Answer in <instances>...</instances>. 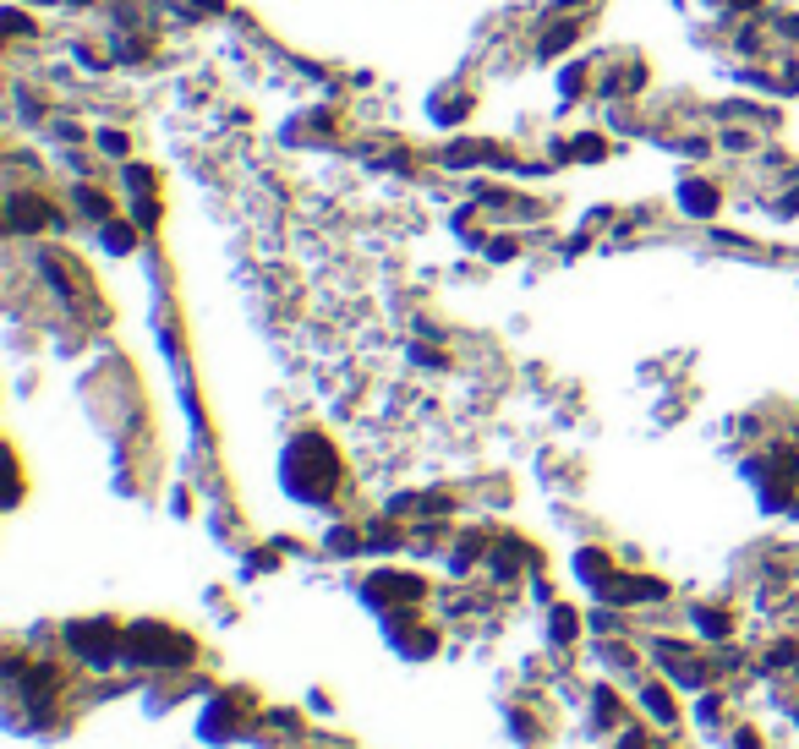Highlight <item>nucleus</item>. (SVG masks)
Here are the masks:
<instances>
[{"label": "nucleus", "mask_w": 799, "mask_h": 749, "mask_svg": "<svg viewBox=\"0 0 799 749\" xmlns=\"http://www.w3.org/2000/svg\"><path fill=\"white\" fill-rule=\"evenodd\" d=\"M126 657L176 667V662L192 657V640L181 635V629H165V624H137V629H126Z\"/></svg>", "instance_id": "f03ea898"}, {"label": "nucleus", "mask_w": 799, "mask_h": 749, "mask_svg": "<svg viewBox=\"0 0 799 749\" xmlns=\"http://www.w3.org/2000/svg\"><path fill=\"white\" fill-rule=\"evenodd\" d=\"M685 208H690V214H712V208H717V192H712V186H696V181H690V186H685Z\"/></svg>", "instance_id": "7ed1b4c3"}, {"label": "nucleus", "mask_w": 799, "mask_h": 749, "mask_svg": "<svg viewBox=\"0 0 799 749\" xmlns=\"http://www.w3.org/2000/svg\"><path fill=\"white\" fill-rule=\"evenodd\" d=\"M334 482H340V460H334V449L323 438H296L291 454H285V487H291L296 498L307 503H323L334 493Z\"/></svg>", "instance_id": "f257e3e1"}]
</instances>
